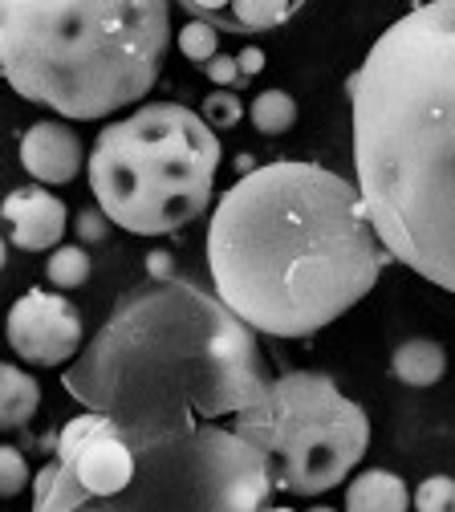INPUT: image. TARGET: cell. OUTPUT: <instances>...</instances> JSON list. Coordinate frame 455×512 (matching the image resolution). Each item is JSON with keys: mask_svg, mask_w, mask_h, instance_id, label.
Instances as JSON below:
<instances>
[{"mask_svg": "<svg viewBox=\"0 0 455 512\" xmlns=\"http://www.w3.org/2000/svg\"><path fill=\"white\" fill-rule=\"evenodd\" d=\"M29 488V464L17 447L0 443V500H13Z\"/></svg>", "mask_w": 455, "mask_h": 512, "instance_id": "d6986e66", "label": "cell"}, {"mask_svg": "<svg viewBox=\"0 0 455 512\" xmlns=\"http://www.w3.org/2000/svg\"><path fill=\"white\" fill-rule=\"evenodd\" d=\"M106 232H110V220L102 216V208H86V212H78V236H82L86 244L106 240Z\"/></svg>", "mask_w": 455, "mask_h": 512, "instance_id": "7402d4cb", "label": "cell"}, {"mask_svg": "<svg viewBox=\"0 0 455 512\" xmlns=\"http://www.w3.org/2000/svg\"><path fill=\"white\" fill-rule=\"evenodd\" d=\"M248 118H252V126L260 135H285L297 122V102L285 90H265L260 98H252Z\"/></svg>", "mask_w": 455, "mask_h": 512, "instance_id": "9a60e30c", "label": "cell"}, {"mask_svg": "<svg viewBox=\"0 0 455 512\" xmlns=\"http://www.w3.org/2000/svg\"><path fill=\"white\" fill-rule=\"evenodd\" d=\"M390 370H395V378L407 382V387H435V382L443 378V370H447V354L431 338H411L395 350Z\"/></svg>", "mask_w": 455, "mask_h": 512, "instance_id": "5bb4252c", "label": "cell"}, {"mask_svg": "<svg viewBox=\"0 0 455 512\" xmlns=\"http://www.w3.org/2000/svg\"><path fill=\"white\" fill-rule=\"evenodd\" d=\"M309 512H334V508H309Z\"/></svg>", "mask_w": 455, "mask_h": 512, "instance_id": "4316f807", "label": "cell"}, {"mask_svg": "<svg viewBox=\"0 0 455 512\" xmlns=\"http://www.w3.org/2000/svg\"><path fill=\"white\" fill-rule=\"evenodd\" d=\"M0 269H5V240H0Z\"/></svg>", "mask_w": 455, "mask_h": 512, "instance_id": "d4e9b609", "label": "cell"}, {"mask_svg": "<svg viewBox=\"0 0 455 512\" xmlns=\"http://www.w3.org/2000/svg\"><path fill=\"white\" fill-rule=\"evenodd\" d=\"M232 431L265 460L273 488L321 496L338 488L370 447L366 411L338 391L330 374L289 370L265 399L232 415Z\"/></svg>", "mask_w": 455, "mask_h": 512, "instance_id": "52a82bcc", "label": "cell"}, {"mask_svg": "<svg viewBox=\"0 0 455 512\" xmlns=\"http://www.w3.org/2000/svg\"><path fill=\"white\" fill-rule=\"evenodd\" d=\"M61 387L122 431L167 435L240 415L273 387L256 334L191 281H147L65 366Z\"/></svg>", "mask_w": 455, "mask_h": 512, "instance_id": "3957f363", "label": "cell"}, {"mask_svg": "<svg viewBox=\"0 0 455 512\" xmlns=\"http://www.w3.org/2000/svg\"><path fill=\"white\" fill-rule=\"evenodd\" d=\"M41 407V387L37 378L25 374L13 362H0V431L25 427Z\"/></svg>", "mask_w": 455, "mask_h": 512, "instance_id": "4fadbf2b", "label": "cell"}, {"mask_svg": "<svg viewBox=\"0 0 455 512\" xmlns=\"http://www.w3.org/2000/svg\"><path fill=\"white\" fill-rule=\"evenodd\" d=\"M297 9H301L297 0H293V5H289V0H232V5H195V0H183V13L191 21H204L216 33L232 29V33H244V37L269 33V29L285 25Z\"/></svg>", "mask_w": 455, "mask_h": 512, "instance_id": "8fae6325", "label": "cell"}, {"mask_svg": "<svg viewBox=\"0 0 455 512\" xmlns=\"http://www.w3.org/2000/svg\"><path fill=\"white\" fill-rule=\"evenodd\" d=\"M86 167L110 224L135 236H167L208 212L220 139L195 110L151 102L102 126Z\"/></svg>", "mask_w": 455, "mask_h": 512, "instance_id": "8992f818", "label": "cell"}, {"mask_svg": "<svg viewBox=\"0 0 455 512\" xmlns=\"http://www.w3.org/2000/svg\"><path fill=\"white\" fill-rule=\"evenodd\" d=\"M21 167L37 183H70L82 171V139L65 122H33L21 139Z\"/></svg>", "mask_w": 455, "mask_h": 512, "instance_id": "30bf717a", "label": "cell"}, {"mask_svg": "<svg viewBox=\"0 0 455 512\" xmlns=\"http://www.w3.org/2000/svg\"><path fill=\"white\" fill-rule=\"evenodd\" d=\"M346 90L358 196L382 248L455 293V0L399 17Z\"/></svg>", "mask_w": 455, "mask_h": 512, "instance_id": "7a4b0ae2", "label": "cell"}, {"mask_svg": "<svg viewBox=\"0 0 455 512\" xmlns=\"http://www.w3.org/2000/svg\"><path fill=\"white\" fill-rule=\"evenodd\" d=\"M415 512H455V480L451 476H427L415 496H411Z\"/></svg>", "mask_w": 455, "mask_h": 512, "instance_id": "ac0fdd59", "label": "cell"}, {"mask_svg": "<svg viewBox=\"0 0 455 512\" xmlns=\"http://www.w3.org/2000/svg\"><path fill=\"white\" fill-rule=\"evenodd\" d=\"M386 261L358 187L317 163L252 167L208 224L216 297L269 338H309L338 322L374 289Z\"/></svg>", "mask_w": 455, "mask_h": 512, "instance_id": "6da1fadb", "label": "cell"}, {"mask_svg": "<svg viewBox=\"0 0 455 512\" xmlns=\"http://www.w3.org/2000/svg\"><path fill=\"white\" fill-rule=\"evenodd\" d=\"M236 70H240V78L260 74V70H265V53H260L256 45H248L244 53H236Z\"/></svg>", "mask_w": 455, "mask_h": 512, "instance_id": "603a6c76", "label": "cell"}, {"mask_svg": "<svg viewBox=\"0 0 455 512\" xmlns=\"http://www.w3.org/2000/svg\"><path fill=\"white\" fill-rule=\"evenodd\" d=\"M147 269H151V281H175V265H171V256L167 252H151L147 256Z\"/></svg>", "mask_w": 455, "mask_h": 512, "instance_id": "cb8c5ba5", "label": "cell"}, {"mask_svg": "<svg viewBox=\"0 0 455 512\" xmlns=\"http://www.w3.org/2000/svg\"><path fill=\"white\" fill-rule=\"evenodd\" d=\"M269 492L265 460L228 427L139 435L86 411L33 476V512H260Z\"/></svg>", "mask_w": 455, "mask_h": 512, "instance_id": "277c9868", "label": "cell"}, {"mask_svg": "<svg viewBox=\"0 0 455 512\" xmlns=\"http://www.w3.org/2000/svg\"><path fill=\"white\" fill-rule=\"evenodd\" d=\"M204 74H208L216 86H240V82H244L240 70H236V57H232V53H216L208 66H204Z\"/></svg>", "mask_w": 455, "mask_h": 512, "instance_id": "44dd1931", "label": "cell"}, {"mask_svg": "<svg viewBox=\"0 0 455 512\" xmlns=\"http://www.w3.org/2000/svg\"><path fill=\"white\" fill-rule=\"evenodd\" d=\"M346 512H411V492H407L403 476L386 472V468H370L350 480Z\"/></svg>", "mask_w": 455, "mask_h": 512, "instance_id": "7c38bea8", "label": "cell"}, {"mask_svg": "<svg viewBox=\"0 0 455 512\" xmlns=\"http://www.w3.org/2000/svg\"><path fill=\"white\" fill-rule=\"evenodd\" d=\"M0 216L9 224V236L25 252L61 248L65 236V204L45 187H17L13 196L0 204Z\"/></svg>", "mask_w": 455, "mask_h": 512, "instance_id": "9c48e42d", "label": "cell"}, {"mask_svg": "<svg viewBox=\"0 0 455 512\" xmlns=\"http://www.w3.org/2000/svg\"><path fill=\"white\" fill-rule=\"evenodd\" d=\"M260 512H293V508H260Z\"/></svg>", "mask_w": 455, "mask_h": 512, "instance_id": "484cf974", "label": "cell"}, {"mask_svg": "<svg viewBox=\"0 0 455 512\" xmlns=\"http://www.w3.org/2000/svg\"><path fill=\"white\" fill-rule=\"evenodd\" d=\"M45 277L53 289H78L90 281V252L78 248V244H61L49 252L45 261Z\"/></svg>", "mask_w": 455, "mask_h": 512, "instance_id": "2e32d148", "label": "cell"}, {"mask_svg": "<svg viewBox=\"0 0 455 512\" xmlns=\"http://www.w3.org/2000/svg\"><path fill=\"white\" fill-rule=\"evenodd\" d=\"M179 53L187 61H195V66H208V61L220 53V33L212 25H204V21H187L179 29Z\"/></svg>", "mask_w": 455, "mask_h": 512, "instance_id": "e0dca14e", "label": "cell"}, {"mask_svg": "<svg viewBox=\"0 0 455 512\" xmlns=\"http://www.w3.org/2000/svg\"><path fill=\"white\" fill-rule=\"evenodd\" d=\"M240 114H244V110H240V98L228 94V90H216V94L204 98V114H200V118H204L208 126H236Z\"/></svg>", "mask_w": 455, "mask_h": 512, "instance_id": "ffe728a7", "label": "cell"}, {"mask_svg": "<svg viewBox=\"0 0 455 512\" xmlns=\"http://www.w3.org/2000/svg\"><path fill=\"white\" fill-rule=\"evenodd\" d=\"M171 45L163 0H0V74L61 118H110L151 94Z\"/></svg>", "mask_w": 455, "mask_h": 512, "instance_id": "5b68a950", "label": "cell"}, {"mask_svg": "<svg viewBox=\"0 0 455 512\" xmlns=\"http://www.w3.org/2000/svg\"><path fill=\"white\" fill-rule=\"evenodd\" d=\"M9 346L33 366H65L82 354V313L65 293L29 289L9 309Z\"/></svg>", "mask_w": 455, "mask_h": 512, "instance_id": "ba28073f", "label": "cell"}]
</instances>
